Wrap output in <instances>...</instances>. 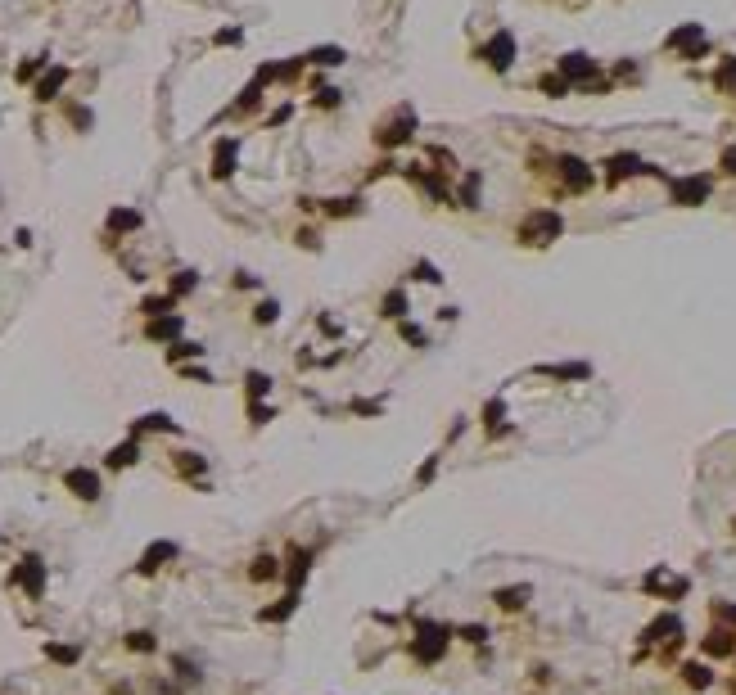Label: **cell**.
I'll use <instances>...</instances> for the list:
<instances>
[{"mask_svg": "<svg viewBox=\"0 0 736 695\" xmlns=\"http://www.w3.org/2000/svg\"><path fill=\"white\" fill-rule=\"evenodd\" d=\"M520 235L529 244H551L560 235V217L556 213H529V217H524V226H520Z\"/></svg>", "mask_w": 736, "mask_h": 695, "instance_id": "1", "label": "cell"}, {"mask_svg": "<svg viewBox=\"0 0 736 695\" xmlns=\"http://www.w3.org/2000/svg\"><path fill=\"white\" fill-rule=\"evenodd\" d=\"M411 127H416V113H411V109H398V118L389 122V127H384V122H379L375 140H379V145H402V140H407V135H411Z\"/></svg>", "mask_w": 736, "mask_h": 695, "instance_id": "2", "label": "cell"}, {"mask_svg": "<svg viewBox=\"0 0 736 695\" xmlns=\"http://www.w3.org/2000/svg\"><path fill=\"white\" fill-rule=\"evenodd\" d=\"M673 199L686 208H696V204H705L709 199V177H686V181H673Z\"/></svg>", "mask_w": 736, "mask_h": 695, "instance_id": "3", "label": "cell"}, {"mask_svg": "<svg viewBox=\"0 0 736 695\" xmlns=\"http://www.w3.org/2000/svg\"><path fill=\"white\" fill-rule=\"evenodd\" d=\"M14 578H18L32 596H41V591H45V565H41V555H23V565H18Z\"/></svg>", "mask_w": 736, "mask_h": 695, "instance_id": "4", "label": "cell"}, {"mask_svg": "<svg viewBox=\"0 0 736 695\" xmlns=\"http://www.w3.org/2000/svg\"><path fill=\"white\" fill-rule=\"evenodd\" d=\"M484 59H488V64H493L497 72H506V68H511V59H515V41H511V32H497L493 41H488Z\"/></svg>", "mask_w": 736, "mask_h": 695, "instance_id": "5", "label": "cell"}, {"mask_svg": "<svg viewBox=\"0 0 736 695\" xmlns=\"http://www.w3.org/2000/svg\"><path fill=\"white\" fill-rule=\"evenodd\" d=\"M64 483H68V488L77 492V496H86V501H95V496H100V479H95L91 469H68Z\"/></svg>", "mask_w": 736, "mask_h": 695, "instance_id": "6", "label": "cell"}, {"mask_svg": "<svg viewBox=\"0 0 736 695\" xmlns=\"http://www.w3.org/2000/svg\"><path fill=\"white\" fill-rule=\"evenodd\" d=\"M592 72H596V64L587 55H565V59H560V77H565V82H587Z\"/></svg>", "mask_w": 736, "mask_h": 695, "instance_id": "7", "label": "cell"}, {"mask_svg": "<svg viewBox=\"0 0 736 695\" xmlns=\"http://www.w3.org/2000/svg\"><path fill=\"white\" fill-rule=\"evenodd\" d=\"M632 172H651V167H646L637 154H619V158H610V163H606V177L610 181H623V177H632Z\"/></svg>", "mask_w": 736, "mask_h": 695, "instance_id": "8", "label": "cell"}, {"mask_svg": "<svg viewBox=\"0 0 736 695\" xmlns=\"http://www.w3.org/2000/svg\"><path fill=\"white\" fill-rule=\"evenodd\" d=\"M235 149H240L235 140H222V145H217V154H213V177H217V181H226L230 172H235Z\"/></svg>", "mask_w": 736, "mask_h": 695, "instance_id": "9", "label": "cell"}, {"mask_svg": "<svg viewBox=\"0 0 736 695\" xmlns=\"http://www.w3.org/2000/svg\"><path fill=\"white\" fill-rule=\"evenodd\" d=\"M172 555H177V546H172V542H154L150 551L140 555V574H154V569L163 565V560H172Z\"/></svg>", "mask_w": 736, "mask_h": 695, "instance_id": "10", "label": "cell"}, {"mask_svg": "<svg viewBox=\"0 0 736 695\" xmlns=\"http://www.w3.org/2000/svg\"><path fill=\"white\" fill-rule=\"evenodd\" d=\"M565 181H569V190H587V185H592V172H587V163L583 158H565Z\"/></svg>", "mask_w": 736, "mask_h": 695, "instance_id": "11", "label": "cell"}, {"mask_svg": "<svg viewBox=\"0 0 736 695\" xmlns=\"http://www.w3.org/2000/svg\"><path fill=\"white\" fill-rule=\"evenodd\" d=\"M416 655H420L425 664H429V660H438V655H443V628H425V641L416 645Z\"/></svg>", "mask_w": 736, "mask_h": 695, "instance_id": "12", "label": "cell"}, {"mask_svg": "<svg viewBox=\"0 0 736 695\" xmlns=\"http://www.w3.org/2000/svg\"><path fill=\"white\" fill-rule=\"evenodd\" d=\"M678 632H682V623L673 614H664V618H655V623L646 628V641H669V637H678Z\"/></svg>", "mask_w": 736, "mask_h": 695, "instance_id": "13", "label": "cell"}, {"mask_svg": "<svg viewBox=\"0 0 736 695\" xmlns=\"http://www.w3.org/2000/svg\"><path fill=\"white\" fill-rule=\"evenodd\" d=\"M64 82H68V68H50V72L41 77V86H36V99H55Z\"/></svg>", "mask_w": 736, "mask_h": 695, "instance_id": "14", "label": "cell"}, {"mask_svg": "<svg viewBox=\"0 0 736 695\" xmlns=\"http://www.w3.org/2000/svg\"><path fill=\"white\" fill-rule=\"evenodd\" d=\"M701 41H705V32L696 28V23H686V28H678L669 36V45H691V55H701Z\"/></svg>", "mask_w": 736, "mask_h": 695, "instance_id": "15", "label": "cell"}, {"mask_svg": "<svg viewBox=\"0 0 736 695\" xmlns=\"http://www.w3.org/2000/svg\"><path fill=\"white\" fill-rule=\"evenodd\" d=\"M646 587H651V591H664V596H682V591H686V578H664V574H651V578H646Z\"/></svg>", "mask_w": 736, "mask_h": 695, "instance_id": "16", "label": "cell"}, {"mask_svg": "<svg viewBox=\"0 0 736 695\" xmlns=\"http://www.w3.org/2000/svg\"><path fill=\"white\" fill-rule=\"evenodd\" d=\"M136 226H140V213H131V208L108 213V230H136Z\"/></svg>", "mask_w": 736, "mask_h": 695, "instance_id": "17", "label": "cell"}, {"mask_svg": "<svg viewBox=\"0 0 736 695\" xmlns=\"http://www.w3.org/2000/svg\"><path fill=\"white\" fill-rule=\"evenodd\" d=\"M181 334V316H163V321H150V339H172Z\"/></svg>", "mask_w": 736, "mask_h": 695, "instance_id": "18", "label": "cell"}, {"mask_svg": "<svg viewBox=\"0 0 736 695\" xmlns=\"http://www.w3.org/2000/svg\"><path fill=\"white\" fill-rule=\"evenodd\" d=\"M732 645H736L732 632H709V637H705V650L709 655H732Z\"/></svg>", "mask_w": 736, "mask_h": 695, "instance_id": "19", "label": "cell"}, {"mask_svg": "<svg viewBox=\"0 0 736 695\" xmlns=\"http://www.w3.org/2000/svg\"><path fill=\"white\" fill-rule=\"evenodd\" d=\"M131 461H136V443H122V447H113V452H108V465H113V469L131 465Z\"/></svg>", "mask_w": 736, "mask_h": 695, "instance_id": "20", "label": "cell"}, {"mask_svg": "<svg viewBox=\"0 0 736 695\" xmlns=\"http://www.w3.org/2000/svg\"><path fill=\"white\" fill-rule=\"evenodd\" d=\"M524 596H529V587H511V591H497V601H501V610H520Z\"/></svg>", "mask_w": 736, "mask_h": 695, "instance_id": "21", "label": "cell"}, {"mask_svg": "<svg viewBox=\"0 0 736 695\" xmlns=\"http://www.w3.org/2000/svg\"><path fill=\"white\" fill-rule=\"evenodd\" d=\"M407 312V294L394 289V294H384V316H402Z\"/></svg>", "mask_w": 736, "mask_h": 695, "instance_id": "22", "label": "cell"}, {"mask_svg": "<svg viewBox=\"0 0 736 695\" xmlns=\"http://www.w3.org/2000/svg\"><path fill=\"white\" fill-rule=\"evenodd\" d=\"M308 64H343V50H335V45L312 50V55H308Z\"/></svg>", "mask_w": 736, "mask_h": 695, "instance_id": "23", "label": "cell"}, {"mask_svg": "<svg viewBox=\"0 0 736 695\" xmlns=\"http://www.w3.org/2000/svg\"><path fill=\"white\" fill-rule=\"evenodd\" d=\"M682 677L691 682V686H709V668H705V664H686V668H682Z\"/></svg>", "mask_w": 736, "mask_h": 695, "instance_id": "24", "label": "cell"}, {"mask_svg": "<svg viewBox=\"0 0 736 695\" xmlns=\"http://www.w3.org/2000/svg\"><path fill=\"white\" fill-rule=\"evenodd\" d=\"M714 82L723 86V91H736V59H727V64L718 68V77H714Z\"/></svg>", "mask_w": 736, "mask_h": 695, "instance_id": "25", "label": "cell"}, {"mask_svg": "<svg viewBox=\"0 0 736 695\" xmlns=\"http://www.w3.org/2000/svg\"><path fill=\"white\" fill-rule=\"evenodd\" d=\"M253 578H257V582H262V578H276V560H272V555H257V560H253Z\"/></svg>", "mask_w": 736, "mask_h": 695, "instance_id": "26", "label": "cell"}, {"mask_svg": "<svg viewBox=\"0 0 736 695\" xmlns=\"http://www.w3.org/2000/svg\"><path fill=\"white\" fill-rule=\"evenodd\" d=\"M547 375H560V379H583V375H587V366H551Z\"/></svg>", "mask_w": 736, "mask_h": 695, "instance_id": "27", "label": "cell"}, {"mask_svg": "<svg viewBox=\"0 0 736 695\" xmlns=\"http://www.w3.org/2000/svg\"><path fill=\"white\" fill-rule=\"evenodd\" d=\"M45 655H50V660H59V664H72V660H77V650H72V645H50Z\"/></svg>", "mask_w": 736, "mask_h": 695, "instance_id": "28", "label": "cell"}, {"mask_svg": "<svg viewBox=\"0 0 736 695\" xmlns=\"http://www.w3.org/2000/svg\"><path fill=\"white\" fill-rule=\"evenodd\" d=\"M127 645H131V650H154V637H150V632H131Z\"/></svg>", "mask_w": 736, "mask_h": 695, "instance_id": "29", "label": "cell"}, {"mask_svg": "<svg viewBox=\"0 0 736 695\" xmlns=\"http://www.w3.org/2000/svg\"><path fill=\"white\" fill-rule=\"evenodd\" d=\"M199 352H203L199 343H177L172 348V362H181V357H199Z\"/></svg>", "mask_w": 736, "mask_h": 695, "instance_id": "30", "label": "cell"}, {"mask_svg": "<svg viewBox=\"0 0 736 695\" xmlns=\"http://www.w3.org/2000/svg\"><path fill=\"white\" fill-rule=\"evenodd\" d=\"M140 429H177V425H172L167 416H145V420H140Z\"/></svg>", "mask_w": 736, "mask_h": 695, "instance_id": "31", "label": "cell"}, {"mask_svg": "<svg viewBox=\"0 0 736 695\" xmlns=\"http://www.w3.org/2000/svg\"><path fill=\"white\" fill-rule=\"evenodd\" d=\"M267 384H272V379H267V375H257V370H253V375H249V393H253V397H262V393H267Z\"/></svg>", "mask_w": 736, "mask_h": 695, "instance_id": "32", "label": "cell"}, {"mask_svg": "<svg viewBox=\"0 0 736 695\" xmlns=\"http://www.w3.org/2000/svg\"><path fill=\"white\" fill-rule=\"evenodd\" d=\"M416 276H420V280H429V284H438V280H443V276H438V271L429 267V262H416Z\"/></svg>", "mask_w": 736, "mask_h": 695, "instance_id": "33", "label": "cell"}, {"mask_svg": "<svg viewBox=\"0 0 736 695\" xmlns=\"http://www.w3.org/2000/svg\"><path fill=\"white\" fill-rule=\"evenodd\" d=\"M402 339H407V343H420V348H425V330H420V326H402Z\"/></svg>", "mask_w": 736, "mask_h": 695, "instance_id": "34", "label": "cell"}, {"mask_svg": "<svg viewBox=\"0 0 736 695\" xmlns=\"http://www.w3.org/2000/svg\"><path fill=\"white\" fill-rule=\"evenodd\" d=\"M484 420H488V429H493L497 420H501V402H488V406H484Z\"/></svg>", "mask_w": 736, "mask_h": 695, "instance_id": "35", "label": "cell"}, {"mask_svg": "<svg viewBox=\"0 0 736 695\" xmlns=\"http://www.w3.org/2000/svg\"><path fill=\"white\" fill-rule=\"evenodd\" d=\"M167 307H172V298H150V303H145V312L158 316V312H167Z\"/></svg>", "mask_w": 736, "mask_h": 695, "instance_id": "36", "label": "cell"}, {"mask_svg": "<svg viewBox=\"0 0 736 695\" xmlns=\"http://www.w3.org/2000/svg\"><path fill=\"white\" fill-rule=\"evenodd\" d=\"M276 312H280L276 303H262V307H257V321H262V326H267V321H276Z\"/></svg>", "mask_w": 736, "mask_h": 695, "instance_id": "37", "label": "cell"}, {"mask_svg": "<svg viewBox=\"0 0 736 695\" xmlns=\"http://www.w3.org/2000/svg\"><path fill=\"white\" fill-rule=\"evenodd\" d=\"M190 284H194V271H181V276H177V294H186Z\"/></svg>", "mask_w": 736, "mask_h": 695, "instance_id": "38", "label": "cell"}, {"mask_svg": "<svg viewBox=\"0 0 736 695\" xmlns=\"http://www.w3.org/2000/svg\"><path fill=\"white\" fill-rule=\"evenodd\" d=\"M723 167H727L732 177H736V145H732V149H723Z\"/></svg>", "mask_w": 736, "mask_h": 695, "instance_id": "39", "label": "cell"}, {"mask_svg": "<svg viewBox=\"0 0 736 695\" xmlns=\"http://www.w3.org/2000/svg\"><path fill=\"white\" fill-rule=\"evenodd\" d=\"M217 41H222V45H235V41H240V32H235V28H226V32H217Z\"/></svg>", "mask_w": 736, "mask_h": 695, "instance_id": "40", "label": "cell"}, {"mask_svg": "<svg viewBox=\"0 0 736 695\" xmlns=\"http://www.w3.org/2000/svg\"><path fill=\"white\" fill-rule=\"evenodd\" d=\"M36 68H41V59H32V64H23V68H18V82H28Z\"/></svg>", "mask_w": 736, "mask_h": 695, "instance_id": "41", "label": "cell"}]
</instances>
